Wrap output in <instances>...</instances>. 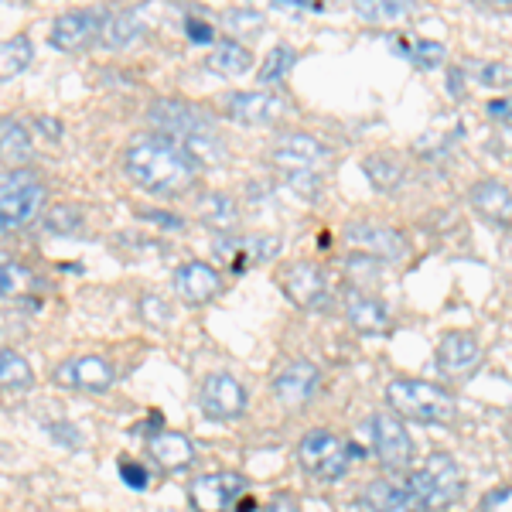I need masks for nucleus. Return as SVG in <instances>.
<instances>
[{
    "label": "nucleus",
    "mask_w": 512,
    "mask_h": 512,
    "mask_svg": "<svg viewBox=\"0 0 512 512\" xmlns=\"http://www.w3.org/2000/svg\"><path fill=\"white\" fill-rule=\"evenodd\" d=\"M472 205L492 222H506L512 216V192L502 181H478L472 188Z\"/></svg>",
    "instance_id": "obj_24"
},
{
    "label": "nucleus",
    "mask_w": 512,
    "mask_h": 512,
    "mask_svg": "<svg viewBox=\"0 0 512 512\" xmlns=\"http://www.w3.org/2000/svg\"><path fill=\"white\" fill-rule=\"evenodd\" d=\"M250 65H253V55L246 52L239 41H219V45L205 55V69L216 72V76H226V79L243 76Z\"/></svg>",
    "instance_id": "obj_25"
},
{
    "label": "nucleus",
    "mask_w": 512,
    "mask_h": 512,
    "mask_svg": "<svg viewBox=\"0 0 512 512\" xmlns=\"http://www.w3.org/2000/svg\"><path fill=\"white\" fill-rule=\"evenodd\" d=\"M366 175L369 181H373L376 188H383V192H393L396 185L403 181V168H400V161H393L390 154H373V158H366Z\"/></svg>",
    "instance_id": "obj_31"
},
{
    "label": "nucleus",
    "mask_w": 512,
    "mask_h": 512,
    "mask_svg": "<svg viewBox=\"0 0 512 512\" xmlns=\"http://www.w3.org/2000/svg\"><path fill=\"white\" fill-rule=\"evenodd\" d=\"M509 147H512V134H509Z\"/></svg>",
    "instance_id": "obj_45"
},
{
    "label": "nucleus",
    "mask_w": 512,
    "mask_h": 512,
    "mask_svg": "<svg viewBox=\"0 0 512 512\" xmlns=\"http://www.w3.org/2000/svg\"><path fill=\"white\" fill-rule=\"evenodd\" d=\"M478 512H512V485H499V489L485 492Z\"/></svg>",
    "instance_id": "obj_37"
},
{
    "label": "nucleus",
    "mask_w": 512,
    "mask_h": 512,
    "mask_svg": "<svg viewBox=\"0 0 512 512\" xmlns=\"http://www.w3.org/2000/svg\"><path fill=\"white\" fill-rule=\"evenodd\" d=\"M41 205H45V185L28 168H7L0 175V222H4V233L35 222Z\"/></svg>",
    "instance_id": "obj_5"
},
{
    "label": "nucleus",
    "mask_w": 512,
    "mask_h": 512,
    "mask_svg": "<svg viewBox=\"0 0 512 512\" xmlns=\"http://www.w3.org/2000/svg\"><path fill=\"white\" fill-rule=\"evenodd\" d=\"M297 461L308 475L325 478V482H335L349 472L352 461V448L349 441H342L332 431H308L297 444Z\"/></svg>",
    "instance_id": "obj_6"
},
{
    "label": "nucleus",
    "mask_w": 512,
    "mask_h": 512,
    "mask_svg": "<svg viewBox=\"0 0 512 512\" xmlns=\"http://www.w3.org/2000/svg\"><path fill=\"white\" fill-rule=\"evenodd\" d=\"M369 434H373V451H376V458L383 461V468L400 472V468L410 465V458H414V441H410L407 427L400 424V417L376 414L369 420Z\"/></svg>",
    "instance_id": "obj_9"
},
{
    "label": "nucleus",
    "mask_w": 512,
    "mask_h": 512,
    "mask_svg": "<svg viewBox=\"0 0 512 512\" xmlns=\"http://www.w3.org/2000/svg\"><path fill=\"white\" fill-rule=\"evenodd\" d=\"M147 120H151L154 134H164V137L178 140V144L216 134L212 120L205 117L202 110H195V106H188V103H175V99H161V103H154L151 110H147Z\"/></svg>",
    "instance_id": "obj_7"
},
{
    "label": "nucleus",
    "mask_w": 512,
    "mask_h": 512,
    "mask_svg": "<svg viewBox=\"0 0 512 512\" xmlns=\"http://www.w3.org/2000/svg\"><path fill=\"white\" fill-rule=\"evenodd\" d=\"M386 403L396 417L417 420V424H448L454 420V396L424 379H393L386 386Z\"/></svg>",
    "instance_id": "obj_3"
},
{
    "label": "nucleus",
    "mask_w": 512,
    "mask_h": 512,
    "mask_svg": "<svg viewBox=\"0 0 512 512\" xmlns=\"http://www.w3.org/2000/svg\"><path fill=\"white\" fill-rule=\"evenodd\" d=\"M0 383L11 393H28L31 386H35V373H31L28 359H24L21 352H14V349L0 352Z\"/></svg>",
    "instance_id": "obj_27"
},
{
    "label": "nucleus",
    "mask_w": 512,
    "mask_h": 512,
    "mask_svg": "<svg viewBox=\"0 0 512 512\" xmlns=\"http://www.w3.org/2000/svg\"><path fill=\"white\" fill-rule=\"evenodd\" d=\"M140 216L151 219V222H158L161 229H178V233H181V229H185V222H181L178 216H171V212H158V209H151V212H140Z\"/></svg>",
    "instance_id": "obj_41"
},
{
    "label": "nucleus",
    "mask_w": 512,
    "mask_h": 512,
    "mask_svg": "<svg viewBox=\"0 0 512 512\" xmlns=\"http://www.w3.org/2000/svg\"><path fill=\"white\" fill-rule=\"evenodd\" d=\"M140 31H144V24H140L137 14L120 11V14H110V18H106L99 41H103L106 48H130L140 38Z\"/></svg>",
    "instance_id": "obj_26"
},
{
    "label": "nucleus",
    "mask_w": 512,
    "mask_h": 512,
    "mask_svg": "<svg viewBox=\"0 0 512 512\" xmlns=\"http://www.w3.org/2000/svg\"><path fill=\"white\" fill-rule=\"evenodd\" d=\"M246 489H250L246 475L212 472V475H198L195 482L188 485V499H192L195 512H236Z\"/></svg>",
    "instance_id": "obj_8"
},
{
    "label": "nucleus",
    "mask_w": 512,
    "mask_h": 512,
    "mask_svg": "<svg viewBox=\"0 0 512 512\" xmlns=\"http://www.w3.org/2000/svg\"><path fill=\"white\" fill-rule=\"evenodd\" d=\"M195 212H198V219H202V226L216 229V233H222V236L233 233L236 222H239V209H236L233 195H226V192L202 195L195 202Z\"/></svg>",
    "instance_id": "obj_23"
},
{
    "label": "nucleus",
    "mask_w": 512,
    "mask_h": 512,
    "mask_svg": "<svg viewBox=\"0 0 512 512\" xmlns=\"http://www.w3.org/2000/svg\"><path fill=\"white\" fill-rule=\"evenodd\" d=\"M123 171L144 192L181 195L185 188H192L198 164L188 158V151L178 140L164 134H140L123 151Z\"/></svg>",
    "instance_id": "obj_1"
},
{
    "label": "nucleus",
    "mask_w": 512,
    "mask_h": 512,
    "mask_svg": "<svg viewBox=\"0 0 512 512\" xmlns=\"http://www.w3.org/2000/svg\"><path fill=\"white\" fill-rule=\"evenodd\" d=\"M478 79H482V86L506 89V86H512V69L502 62H482L478 65Z\"/></svg>",
    "instance_id": "obj_36"
},
{
    "label": "nucleus",
    "mask_w": 512,
    "mask_h": 512,
    "mask_svg": "<svg viewBox=\"0 0 512 512\" xmlns=\"http://www.w3.org/2000/svg\"><path fill=\"white\" fill-rule=\"evenodd\" d=\"M103 24H106V14L103 11H65L55 18L52 24V45L62 48V52H79L86 48L89 41L103 35Z\"/></svg>",
    "instance_id": "obj_14"
},
{
    "label": "nucleus",
    "mask_w": 512,
    "mask_h": 512,
    "mask_svg": "<svg viewBox=\"0 0 512 512\" xmlns=\"http://www.w3.org/2000/svg\"><path fill=\"white\" fill-rule=\"evenodd\" d=\"M485 110H489L492 120H512V103H509V99H492Z\"/></svg>",
    "instance_id": "obj_43"
},
{
    "label": "nucleus",
    "mask_w": 512,
    "mask_h": 512,
    "mask_svg": "<svg viewBox=\"0 0 512 512\" xmlns=\"http://www.w3.org/2000/svg\"><path fill=\"white\" fill-rule=\"evenodd\" d=\"M229 117L239 123H250V127H270L284 117V99L274 93H233L226 96Z\"/></svg>",
    "instance_id": "obj_17"
},
{
    "label": "nucleus",
    "mask_w": 512,
    "mask_h": 512,
    "mask_svg": "<svg viewBox=\"0 0 512 512\" xmlns=\"http://www.w3.org/2000/svg\"><path fill=\"white\" fill-rule=\"evenodd\" d=\"M263 512H301V509H297V502L287 492H277L274 499L263 506Z\"/></svg>",
    "instance_id": "obj_42"
},
{
    "label": "nucleus",
    "mask_w": 512,
    "mask_h": 512,
    "mask_svg": "<svg viewBox=\"0 0 512 512\" xmlns=\"http://www.w3.org/2000/svg\"><path fill=\"white\" fill-rule=\"evenodd\" d=\"M362 506H366V512H424L414 499V492H410V485H396L386 482V478L366 485Z\"/></svg>",
    "instance_id": "obj_20"
},
{
    "label": "nucleus",
    "mask_w": 512,
    "mask_h": 512,
    "mask_svg": "<svg viewBox=\"0 0 512 512\" xmlns=\"http://www.w3.org/2000/svg\"><path fill=\"white\" fill-rule=\"evenodd\" d=\"M55 383L65 386V390L106 393L113 386V366L103 355H76V359H65L55 369Z\"/></svg>",
    "instance_id": "obj_12"
},
{
    "label": "nucleus",
    "mask_w": 512,
    "mask_h": 512,
    "mask_svg": "<svg viewBox=\"0 0 512 512\" xmlns=\"http://www.w3.org/2000/svg\"><path fill=\"white\" fill-rule=\"evenodd\" d=\"M332 151L311 134H287L274 147V168L284 175L287 188L301 195L304 202H318L321 195V175H325Z\"/></svg>",
    "instance_id": "obj_2"
},
{
    "label": "nucleus",
    "mask_w": 512,
    "mask_h": 512,
    "mask_svg": "<svg viewBox=\"0 0 512 512\" xmlns=\"http://www.w3.org/2000/svg\"><path fill=\"white\" fill-rule=\"evenodd\" d=\"M280 287H284V294L304 311H321L328 304V297H332L328 294V277L321 274L315 263H304V260L284 267Z\"/></svg>",
    "instance_id": "obj_11"
},
{
    "label": "nucleus",
    "mask_w": 512,
    "mask_h": 512,
    "mask_svg": "<svg viewBox=\"0 0 512 512\" xmlns=\"http://www.w3.org/2000/svg\"><path fill=\"white\" fill-rule=\"evenodd\" d=\"M198 403H202V414L209 420H236V417H243V410H246V390L239 386L236 376L212 373V376H205Z\"/></svg>",
    "instance_id": "obj_10"
},
{
    "label": "nucleus",
    "mask_w": 512,
    "mask_h": 512,
    "mask_svg": "<svg viewBox=\"0 0 512 512\" xmlns=\"http://www.w3.org/2000/svg\"><path fill=\"white\" fill-rule=\"evenodd\" d=\"M175 291L185 297L188 304H205L222 291V277L209 267V263L192 260V263H185V267H178Z\"/></svg>",
    "instance_id": "obj_19"
},
{
    "label": "nucleus",
    "mask_w": 512,
    "mask_h": 512,
    "mask_svg": "<svg viewBox=\"0 0 512 512\" xmlns=\"http://www.w3.org/2000/svg\"><path fill=\"white\" fill-rule=\"evenodd\" d=\"M147 451H151V458L158 461L161 468H168V472H185V468L195 461L192 441H188L185 434H178V431L151 434V441H147Z\"/></svg>",
    "instance_id": "obj_21"
},
{
    "label": "nucleus",
    "mask_w": 512,
    "mask_h": 512,
    "mask_svg": "<svg viewBox=\"0 0 512 512\" xmlns=\"http://www.w3.org/2000/svg\"><path fill=\"white\" fill-rule=\"evenodd\" d=\"M393 45L400 48L417 69H437V65L448 59V48H444L441 41H410V45L407 41H393Z\"/></svg>",
    "instance_id": "obj_30"
},
{
    "label": "nucleus",
    "mask_w": 512,
    "mask_h": 512,
    "mask_svg": "<svg viewBox=\"0 0 512 512\" xmlns=\"http://www.w3.org/2000/svg\"><path fill=\"white\" fill-rule=\"evenodd\" d=\"M345 239H349L352 246H359L366 256H379V260H403L407 256V239L403 233H396V229L383 226V222H349L345 226Z\"/></svg>",
    "instance_id": "obj_13"
},
{
    "label": "nucleus",
    "mask_w": 512,
    "mask_h": 512,
    "mask_svg": "<svg viewBox=\"0 0 512 512\" xmlns=\"http://www.w3.org/2000/svg\"><path fill=\"white\" fill-rule=\"evenodd\" d=\"M414 11V4H407V0H359L355 4V14L366 21H400L407 18V14Z\"/></svg>",
    "instance_id": "obj_32"
},
{
    "label": "nucleus",
    "mask_w": 512,
    "mask_h": 512,
    "mask_svg": "<svg viewBox=\"0 0 512 512\" xmlns=\"http://www.w3.org/2000/svg\"><path fill=\"white\" fill-rule=\"evenodd\" d=\"M410 492L420 502V509H444L465 495V475L451 454L437 451L410 475Z\"/></svg>",
    "instance_id": "obj_4"
},
{
    "label": "nucleus",
    "mask_w": 512,
    "mask_h": 512,
    "mask_svg": "<svg viewBox=\"0 0 512 512\" xmlns=\"http://www.w3.org/2000/svg\"><path fill=\"white\" fill-rule=\"evenodd\" d=\"M82 216L76 209H69V205H59V209H52L48 212V219H45V229L48 233H59V236H79L82 233Z\"/></svg>",
    "instance_id": "obj_35"
},
{
    "label": "nucleus",
    "mask_w": 512,
    "mask_h": 512,
    "mask_svg": "<svg viewBox=\"0 0 512 512\" xmlns=\"http://www.w3.org/2000/svg\"><path fill=\"white\" fill-rule=\"evenodd\" d=\"M294 59H297V52H294V48L277 45L274 52H270L267 59L260 62V82H263V86H274V82L287 79V72H291Z\"/></svg>",
    "instance_id": "obj_33"
},
{
    "label": "nucleus",
    "mask_w": 512,
    "mask_h": 512,
    "mask_svg": "<svg viewBox=\"0 0 512 512\" xmlns=\"http://www.w3.org/2000/svg\"><path fill=\"white\" fill-rule=\"evenodd\" d=\"M35 127H38V130H45V134L52 137V140H59V137H62L59 120H45V117H38V120H35Z\"/></svg>",
    "instance_id": "obj_44"
},
{
    "label": "nucleus",
    "mask_w": 512,
    "mask_h": 512,
    "mask_svg": "<svg viewBox=\"0 0 512 512\" xmlns=\"http://www.w3.org/2000/svg\"><path fill=\"white\" fill-rule=\"evenodd\" d=\"M222 24H226V31H233V35H260L263 14L253 11V7H233V11L222 14Z\"/></svg>",
    "instance_id": "obj_34"
},
{
    "label": "nucleus",
    "mask_w": 512,
    "mask_h": 512,
    "mask_svg": "<svg viewBox=\"0 0 512 512\" xmlns=\"http://www.w3.org/2000/svg\"><path fill=\"white\" fill-rule=\"evenodd\" d=\"M478 362H482V349H478L475 338L465 332L444 335L441 345H437V369H441L444 376H468L478 369Z\"/></svg>",
    "instance_id": "obj_18"
},
{
    "label": "nucleus",
    "mask_w": 512,
    "mask_h": 512,
    "mask_svg": "<svg viewBox=\"0 0 512 512\" xmlns=\"http://www.w3.org/2000/svg\"><path fill=\"white\" fill-rule=\"evenodd\" d=\"M185 31H188V38H192V41H212V38H216L212 24L209 21H198V18H188L185 21Z\"/></svg>",
    "instance_id": "obj_40"
},
{
    "label": "nucleus",
    "mask_w": 512,
    "mask_h": 512,
    "mask_svg": "<svg viewBox=\"0 0 512 512\" xmlns=\"http://www.w3.org/2000/svg\"><path fill=\"white\" fill-rule=\"evenodd\" d=\"M31 59H35V48H31L28 35L7 38L4 48H0V79L11 82L14 76H21V72L31 65Z\"/></svg>",
    "instance_id": "obj_28"
},
{
    "label": "nucleus",
    "mask_w": 512,
    "mask_h": 512,
    "mask_svg": "<svg viewBox=\"0 0 512 512\" xmlns=\"http://www.w3.org/2000/svg\"><path fill=\"white\" fill-rule=\"evenodd\" d=\"M120 478L130 485V489H144L147 485V472L140 465H134V461H120Z\"/></svg>",
    "instance_id": "obj_39"
},
{
    "label": "nucleus",
    "mask_w": 512,
    "mask_h": 512,
    "mask_svg": "<svg viewBox=\"0 0 512 512\" xmlns=\"http://www.w3.org/2000/svg\"><path fill=\"white\" fill-rule=\"evenodd\" d=\"M280 250L277 236H219L216 239V256L226 260L233 270H243L250 263H267L274 260Z\"/></svg>",
    "instance_id": "obj_16"
},
{
    "label": "nucleus",
    "mask_w": 512,
    "mask_h": 512,
    "mask_svg": "<svg viewBox=\"0 0 512 512\" xmlns=\"http://www.w3.org/2000/svg\"><path fill=\"white\" fill-rule=\"evenodd\" d=\"M24 280H28V270L18 267V263L4 260V297H18Z\"/></svg>",
    "instance_id": "obj_38"
},
{
    "label": "nucleus",
    "mask_w": 512,
    "mask_h": 512,
    "mask_svg": "<svg viewBox=\"0 0 512 512\" xmlns=\"http://www.w3.org/2000/svg\"><path fill=\"white\" fill-rule=\"evenodd\" d=\"M318 383H321V373L315 362L294 359L274 376V396L284 407H301V403H308L311 396L318 393Z\"/></svg>",
    "instance_id": "obj_15"
},
{
    "label": "nucleus",
    "mask_w": 512,
    "mask_h": 512,
    "mask_svg": "<svg viewBox=\"0 0 512 512\" xmlns=\"http://www.w3.org/2000/svg\"><path fill=\"white\" fill-rule=\"evenodd\" d=\"M0 147H4V158L7 161H14V164H21V161H28L31 158V140L28 134H24V127L14 117H4L0 120Z\"/></svg>",
    "instance_id": "obj_29"
},
{
    "label": "nucleus",
    "mask_w": 512,
    "mask_h": 512,
    "mask_svg": "<svg viewBox=\"0 0 512 512\" xmlns=\"http://www.w3.org/2000/svg\"><path fill=\"white\" fill-rule=\"evenodd\" d=\"M345 315H349L355 332H366V335H383L390 328V311L379 297H369L362 291L349 294V304H345Z\"/></svg>",
    "instance_id": "obj_22"
}]
</instances>
